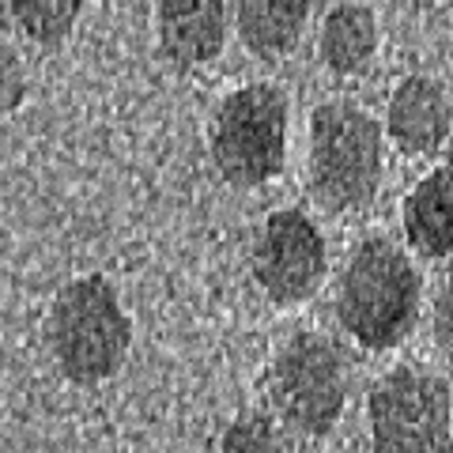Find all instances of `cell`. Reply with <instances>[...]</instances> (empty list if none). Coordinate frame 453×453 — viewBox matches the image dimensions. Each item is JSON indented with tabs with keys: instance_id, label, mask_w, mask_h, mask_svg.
<instances>
[{
	"instance_id": "1",
	"label": "cell",
	"mask_w": 453,
	"mask_h": 453,
	"mask_svg": "<svg viewBox=\"0 0 453 453\" xmlns=\"http://www.w3.org/2000/svg\"><path fill=\"white\" fill-rule=\"evenodd\" d=\"M423 306V276L389 238H363L336 280L333 314L363 351H393L412 336Z\"/></svg>"
},
{
	"instance_id": "2",
	"label": "cell",
	"mask_w": 453,
	"mask_h": 453,
	"mask_svg": "<svg viewBox=\"0 0 453 453\" xmlns=\"http://www.w3.org/2000/svg\"><path fill=\"white\" fill-rule=\"evenodd\" d=\"M50 359L65 381L80 389H95L125 366L133 348V318L125 310L118 288L106 276H76L53 295L46 310Z\"/></svg>"
},
{
	"instance_id": "3",
	"label": "cell",
	"mask_w": 453,
	"mask_h": 453,
	"mask_svg": "<svg viewBox=\"0 0 453 453\" xmlns=\"http://www.w3.org/2000/svg\"><path fill=\"white\" fill-rule=\"evenodd\" d=\"M381 170H386V140L374 113L348 98L314 110L306 189L325 211L348 216L366 208L381 189Z\"/></svg>"
},
{
	"instance_id": "4",
	"label": "cell",
	"mask_w": 453,
	"mask_h": 453,
	"mask_svg": "<svg viewBox=\"0 0 453 453\" xmlns=\"http://www.w3.org/2000/svg\"><path fill=\"white\" fill-rule=\"evenodd\" d=\"M265 393L273 419L299 438L333 434L348 408V363L325 333H295L268 363Z\"/></svg>"
},
{
	"instance_id": "5",
	"label": "cell",
	"mask_w": 453,
	"mask_h": 453,
	"mask_svg": "<svg viewBox=\"0 0 453 453\" xmlns=\"http://www.w3.org/2000/svg\"><path fill=\"white\" fill-rule=\"evenodd\" d=\"M211 163L231 189H261L288 163V98L273 83H246L223 98L208 129Z\"/></svg>"
},
{
	"instance_id": "6",
	"label": "cell",
	"mask_w": 453,
	"mask_h": 453,
	"mask_svg": "<svg viewBox=\"0 0 453 453\" xmlns=\"http://www.w3.org/2000/svg\"><path fill=\"white\" fill-rule=\"evenodd\" d=\"M449 378L427 366H393L366 396L374 453H449Z\"/></svg>"
},
{
	"instance_id": "7",
	"label": "cell",
	"mask_w": 453,
	"mask_h": 453,
	"mask_svg": "<svg viewBox=\"0 0 453 453\" xmlns=\"http://www.w3.org/2000/svg\"><path fill=\"white\" fill-rule=\"evenodd\" d=\"M250 273L276 306H303L321 291L329 273V246L303 208H280L261 223L250 253Z\"/></svg>"
},
{
	"instance_id": "8",
	"label": "cell",
	"mask_w": 453,
	"mask_h": 453,
	"mask_svg": "<svg viewBox=\"0 0 453 453\" xmlns=\"http://www.w3.org/2000/svg\"><path fill=\"white\" fill-rule=\"evenodd\" d=\"M155 38L178 73L216 61L226 46V0H155Z\"/></svg>"
},
{
	"instance_id": "9",
	"label": "cell",
	"mask_w": 453,
	"mask_h": 453,
	"mask_svg": "<svg viewBox=\"0 0 453 453\" xmlns=\"http://www.w3.org/2000/svg\"><path fill=\"white\" fill-rule=\"evenodd\" d=\"M386 136L393 148L419 159L446 148L449 140V91L434 76H404L389 95Z\"/></svg>"
},
{
	"instance_id": "10",
	"label": "cell",
	"mask_w": 453,
	"mask_h": 453,
	"mask_svg": "<svg viewBox=\"0 0 453 453\" xmlns=\"http://www.w3.org/2000/svg\"><path fill=\"white\" fill-rule=\"evenodd\" d=\"M404 238L419 257L446 261L453 250V178L449 166H434L423 174L401 204Z\"/></svg>"
},
{
	"instance_id": "11",
	"label": "cell",
	"mask_w": 453,
	"mask_h": 453,
	"mask_svg": "<svg viewBox=\"0 0 453 453\" xmlns=\"http://www.w3.org/2000/svg\"><path fill=\"white\" fill-rule=\"evenodd\" d=\"M310 0H234V27L242 46L261 61L288 57L306 31Z\"/></svg>"
},
{
	"instance_id": "12",
	"label": "cell",
	"mask_w": 453,
	"mask_h": 453,
	"mask_svg": "<svg viewBox=\"0 0 453 453\" xmlns=\"http://www.w3.org/2000/svg\"><path fill=\"white\" fill-rule=\"evenodd\" d=\"M374 53H378V19L366 4L344 0L325 16L318 35V57L329 73L359 76L371 68Z\"/></svg>"
},
{
	"instance_id": "13",
	"label": "cell",
	"mask_w": 453,
	"mask_h": 453,
	"mask_svg": "<svg viewBox=\"0 0 453 453\" xmlns=\"http://www.w3.org/2000/svg\"><path fill=\"white\" fill-rule=\"evenodd\" d=\"M16 27L35 42V46L57 50L76 31L83 0H8Z\"/></svg>"
},
{
	"instance_id": "14",
	"label": "cell",
	"mask_w": 453,
	"mask_h": 453,
	"mask_svg": "<svg viewBox=\"0 0 453 453\" xmlns=\"http://www.w3.org/2000/svg\"><path fill=\"white\" fill-rule=\"evenodd\" d=\"M219 453H283V427L265 412H242L223 427Z\"/></svg>"
},
{
	"instance_id": "15",
	"label": "cell",
	"mask_w": 453,
	"mask_h": 453,
	"mask_svg": "<svg viewBox=\"0 0 453 453\" xmlns=\"http://www.w3.org/2000/svg\"><path fill=\"white\" fill-rule=\"evenodd\" d=\"M27 91H31V83H27L23 57L8 42H0V121L12 118L27 103Z\"/></svg>"
},
{
	"instance_id": "16",
	"label": "cell",
	"mask_w": 453,
	"mask_h": 453,
	"mask_svg": "<svg viewBox=\"0 0 453 453\" xmlns=\"http://www.w3.org/2000/svg\"><path fill=\"white\" fill-rule=\"evenodd\" d=\"M434 344L442 348V356L449 351V288H442L434 303Z\"/></svg>"
},
{
	"instance_id": "17",
	"label": "cell",
	"mask_w": 453,
	"mask_h": 453,
	"mask_svg": "<svg viewBox=\"0 0 453 453\" xmlns=\"http://www.w3.org/2000/svg\"><path fill=\"white\" fill-rule=\"evenodd\" d=\"M329 453H351V449H329Z\"/></svg>"
}]
</instances>
